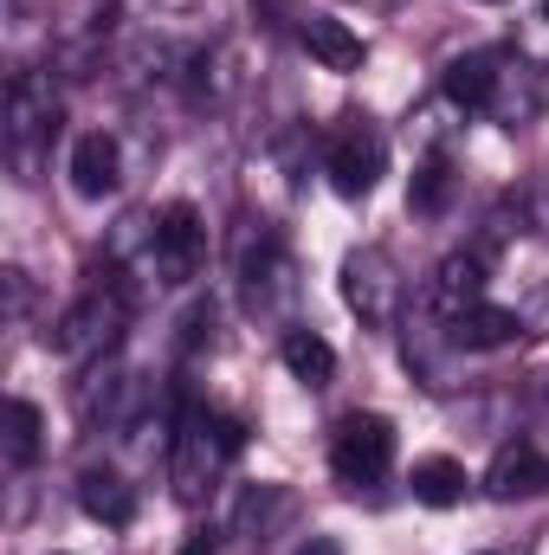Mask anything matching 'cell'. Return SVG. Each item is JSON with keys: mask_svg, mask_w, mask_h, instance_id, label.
Listing matches in <instances>:
<instances>
[{"mask_svg": "<svg viewBox=\"0 0 549 555\" xmlns=\"http://www.w3.org/2000/svg\"><path fill=\"white\" fill-rule=\"evenodd\" d=\"M446 104L465 117H491L505 130H524L544 117V72L511 52V46H485L446 65Z\"/></svg>", "mask_w": 549, "mask_h": 555, "instance_id": "1", "label": "cell"}, {"mask_svg": "<svg viewBox=\"0 0 549 555\" xmlns=\"http://www.w3.org/2000/svg\"><path fill=\"white\" fill-rule=\"evenodd\" d=\"M130 310H137V291H130L124 266H104V272L78 291V304L59 317V330H52V349H59L65 362H78V369H91V362L117 356V336H124Z\"/></svg>", "mask_w": 549, "mask_h": 555, "instance_id": "2", "label": "cell"}, {"mask_svg": "<svg viewBox=\"0 0 549 555\" xmlns=\"http://www.w3.org/2000/svg\"><path fill=\"white\" fill-rule=\"evenodd\" d=\"M246 446V426L240 420H220V414H181L175 439H168V485L181 504H207V491L227 478V465L240 459Z\"/></svg>", "mask_w": 549, "mask_h": 555, "instance_id": "3", "label": "cell"}, {"mask_svg": "<svg viewBox=\"0 0 549 555\" xmlns=\"http://www.w3.org/2000/svg\"><path fill=\"white\" fill-rule=\"evenodd\" d=\"M65 124V104H59V85L52 72H13L7 85V149H13V168L33 181V168L46 162V149Z\"/></svg>", "mask_w": 549, "mask_h": 555, "instance_id": "4", "label": "cell"}, {"mask_svg": "<svg viewBox=\"0 0 549 555\" xmlns=\"http://www.w3.org/2000/svg\"><path fill=\"white\" fill-rule=\"evenodd\" d=\"M343 304L362 317V330H395L408 317V278L388 246H356L343 259Z\"/></svg>", "mask_w": 549, "mask_h": 555, "instance_id": "5", "label": "cell"}, {"mask_svg": "<svg viewBox=\"0 0 549 555\" xmlns=\"http://www.w3.org/2000/svg\"><path fill=\"white\" fill-rule=\"evenodd\" d=\"M395 465V426L382 414H343L330 433V472L336 485L362 491V485H382Z\"/></svg>", "mask_w": 549, "mask_h": 555, "instance_id": "6", "label": "cell"}, {"mask_svg": "<svg viewBox=\"0 0 549 555\" xmlns=\"http://www.w3.org/2000/svg\"><path fill=\"white\" fill-rule=\"evenodd\" d=\"M382 168H388V142H382V130H375L369 117H343V124L330 130V142H323V175H330V188H336L343 201L375 194Z\"/></svg>", "mask_w": 549, "mask_h": 555, "instance_id": "7", "label": "cell"}, {"mask_svg": "<svg viewBox=\"0 0 549 555\" xmlns=\"http://www.w3.org/2000/svg\"><path fill=\"white\" fill-rule=\"evenodd\" d=\"M155 284H188V278H201L207 266V220L188 207V201H175V207H162L155 214V240H149V259H142Z\"/></svg>", "mask_w": 549, "mask_h": 555, "instance_id": "8", "label": "cell"}, {"mask_svg": "<svg viewBox=\"0 0 549 555\" xmlns=\"http://www.w3.org/2000/svg\"><path fill=\"white\" fill-rule=\"evenodd\" d=\"M240 291H246V310L253 317H278L297 297V272H291L284 246H278L266 227L240 240Z\"/></svg>", "mask_w": 549, "mask_h": 555, "instance_id": "9", "label": "cell"}, {"mask_svg": "<svg viewBox=\"0 0 549 555\" xmlns=\"http://www.w3.org/2000/svg\"><path fill=\"white\" fill-rule=\"evenodd\" d=\"M485 491L498 504H518V498H544L549 491V459L531 439H505L491 452V472H485Z\"/></svg>", "mask_w": 549, "mask_h": 555, "instance_id": "10", "label": "cell"}, {"mask_svg": "<svg viewBox=\"0 0 549 555\" xmlns=\"http://www.w3.org/2000/svg\"><path fill=\"white\" fill-rule=\"evenodd\" d=\"M452 343L465 349V356H485V349H511V343H524L531 336V323H524V310L518 304H472V310H459L452 323Z\"/></svg>", "mask_w": 549, "mask_h": 555, "instance_id": "11", "label": "cell"}, {"mask_svg": "<svg viewBox=\"0 0 549 555\" xmlns=\"http://www.w3.org/2000/svg\"><path fill=\"white\" fill-rule=\"evenodd\" d=\"M401 330H408V369H413V382H426V388H452V356H465V349L452 343V330H446L426 304L413 310Z\"/></svg>", "mask_w": 549, "mask_h": 555, "instance_id": "12", "label": "cell"}, {"mask_svg": "<svg viewBox=\"0 0 549 555\" xmlns=\"http://www.w3.org/2000/svg\"><path fill=\"white\" fill-rule=\"evenodd\" d=\"M65 175H72V188L85 194V201H104V194H117L124 188V142L111 137V130H91V137L72 142V162H65Z\"/></svg>", "mask_w": 549, "mask_h": 555, "instance_id": "13", "label": "cell"}, {"mask_svg": "<svg viewBox=\"0 0 549 555\" xmlns=\"http://www.w3.org/2000/svg\"><path fill=\"white\" fill-rule=\"evenodd\" d=\"M439 323H452L459 310H472V304H485V253H452V259H439V272L426 284V297H420Z\"/></svg>", "mask_w": 549, "mask_h": 555, "instance_id": "14", "label": "cell"}, {"mask_svg": "<svg viewBox=\"0 0 549 555\" xmlns=\"http://www.w3.org/2000/svg\"><path fill=\"white\" fill-rule=\"evenodd\" d=\"M297 39L323 72H362V39L330 13H297Z\"/></svg>", "mask_w": 549, "mask_h": 555, "instance_id": "15", "label": "cell"}, {"mask_svg": "<svg viewBox=\"0 0 549 555\" xmlns=\"http://www.w3.org/2000/svg\"><path fill=\"white\" fill-rule=\"evenodd\" d=\"M78 504H85L91 524H111V530H124V524L137 517V491H130V478L111 472V465H91V472L78 478Z\"/></svg>", "mask_w": 549, "mask_h": 555, "instance_id": "16", "label": "cell"}, {"mask_svg": "<svg viewBox=\"0 0 549 555\" xmlns=\"http://www.w3.org/2000/svg\"><path fill=\"white\" fill-rule=\"evenodd\" d=\"M465 465L459 459H413V472H408V491H413V504H426V511H452L459 498H465Z\"/></svg>", "mask_w": 549, "mask_h": 555, "instance_id": "17", "label": "cell"}, {"mask_svg": "<svg viewBox=\"0 0 549 555\" xmlns=\"http://www.w3.org/2000/svg\"><path fill=\"white\" fill-rule=\"evenodd\" d=\"M278 356H284V369H291L304 388H330V382H336V349H330L317 330H284Z\"/></svg>", "mask_w": 549, "mask_h": 555, "instance_id": "18", "label": "cell"}, {"mask_svg": "<svg viewBox=\"0 0 549 555\" xmlns=\"http://www.w3.org/2000/svg\"><path fill=\"white\" fill-rule=\"evenodd\" d=\"M446 201H452V155L446 149H426V162L413 168L408 207L413 214H446Z\"/></svg>", "mask_w": 549, "mask_h": 555, "instance_id": "19", "label": "cell"}, {"mask_svg": "<svg viewBox=\"0 0 549 555\" xmlns=\"http://www.w3.org/2000/svg\"><path fill=\"white\" fill-rule=\"evenodd\" d=\"M39 446H46V420L33 401H7V465L13 472H26L33 459H39Z\"/></svg>", "mask_w": 549, "mask_h": 555, "instance_id": "20", "label": "cell"}, {"mask_svg": "<svg viewBox=\"0 0 549 555\" xmlns=\"http://www.w3.org/2000/svg\"><path fill=\"white\" fill-rule=\"evenodd\" d=\"M181 555H220V543H214V530H194V537L181 543Z\"/></svg>", "mask_w": 549, "mask_h": 555, "instance_id": "21", "label": "cell"}, {"mask_svg": "<svg viewBox=\"0 0 549 555\" xmlns=\"http://www.w3.org/2000/svg\"><path fill=\"white\" fill-rule=\"evenodd\" d=\"M297 555H343V543H336V537H310Z\"/></svg>", "mask_w": 549, "mask_h": 555, "instance_id": "22", "label": "cell"}, {"mask_svg": "<svg viewBox=\"0 0 549 555\" xmlns=\"http://www.w3.org/2000/svg\"><path fill=\"white\" fill-rule=\"evenodd\" d=\"M485 555H524V550H485Z\"/></svg>", "mask_w": 549, "mask_h": 555, "instance_id": "23", "label": "cell"}, {"mask_svg": "<svg viewBox=\"0 0 549 555\" xmlns=\"http://www.w3.org/2000/svg\"><path fill=\"white\" fill-rule=\"evenodd\" d=\"M544 20H549V0H544Z\"/></svg>", "mask_w": 549, "mask_h": 555, "instance_id": "24", "label": "cell"}]
</instances>
